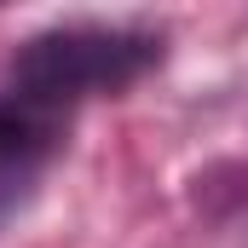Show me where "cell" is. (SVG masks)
Wrapping results in <instances>:
<instances>
[{"mask_svg": "<svg viewBox=\"0 0 248 248\" xmlns=\"http://www.w3.org/2000/svg\"><path fill=\"white\" fill-rule=\"evenodd\" d=\"M162 63V35L139 23H52L17 41L12 52V98L52 116L75 98L122 93Z\"/></svg>", "mask_w": 248, "mask_h": 248, "instance_id": "6da1fadb", "label": "cell"}, {"mask_svg": "<svg viewBox=\"0 0 248 248\" xmlns=\"http://www.w3.org/2000/svg\"><path fill=\"white\" fill-rule=\"evenodd\" d=\"M46 139H52V116H41V110L17 104L12 93H0V162L6 156H29Z\"/></svg>", "mask_w": 248, "mask_h": 248, "instance_id": "7a4b0ae2", "label": "cell"}]
</instances>
